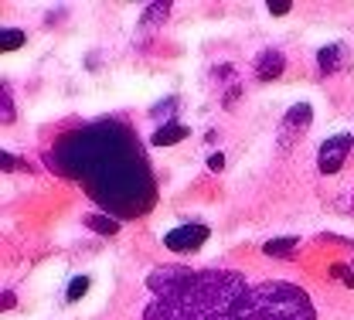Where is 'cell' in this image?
Returning a JSON list of instances; mask_svg holds the SVG:
<instances>
[{"instance_id":"1","label":"cell","mask_w":354,"mask_h":320,"mask_svg":"<svg viewBox=\"0 0 354 320\" xmlns=\"http://www.w3.org/2000/svg\"><path fill=\"white\" fill-rule=\"evenodd\" d=\"M143 320H317L310 297L283 279L252 283L232 270H153Z\"/></svg>"},{"instance_id":"2","label":"cell","mask_w":354,"mask_h":320,"mask_svg":"<svg viewBox=\"0 0 354 320\" xmlns=\"http://www.w3.org/2000/svg\"><path fill=\"white\" fill-rule=\"evenodd\" d=\"M48 167L86 187V194L116 218H140L157 201L150 160L120 120H99L55 143L44 153Z\"/></svg>"},{"instance_id":"3","label":"cell","mask_w":354,"mask_h":320,"mask_svg":"<svg viewBox=\"0 0 354 320\" xmlns=\"http://www.w3.org/2000/svg\"><path fill=\"white\" fill-rule=\"evenodd\" d=\"M351 147H354V137H348V133H337V137L324 140V143H320V153H317L320 174H337V171L344 167Z\"/></svg>"},{"instance_id":"4","label":"cell","mask_w":354,"mask_h":320,"mask_svg":"<svg viewBox=\"0 0 354 320\" xmlns=\"http://www.w3.org/2000/svg\"><path fill=\"white\" fill-rule=\"evenodd\" d=\"M208 235L212 229L208 225H198V222H191V225H177L164 235V245L171 249V252H198L205 242H208Z\"/></svg>"},{"instance_id":"5","label":"cell","mask_w":354,"mask_h":320,"mask_svg":"<svg viewBox=\"0 0 354 320\" xmlns=\"http://www.w3.org/2000/svg\"><path fill=\"white\" fill-rule=\"evenodd\" d=\"M310 120H313V109H310V102H300V106H293V109L286 113V120H283V140L297 137V133H307Z\"/></svg>"},{"instance_id":"6","label":"cell","mask_w":354,"mask_h":320,"mask_svg":"<svg viewBox=\"0 0 354 320\" xmlns=\"http://www.w3.org/2000/svg\"><path fill=\"white\" fill-rule=\"evenodd\" d=\"M283 68H286V58L279 55V51H263L259 55V62H256V75L269 82V79H279L283 75Z\"/></svg>"},{"instance_id":"7","label":"cell","mask_w":354,"mask_h":320,"mask_svg":"<svg viewBox=\"0 0 354 320\" xmlns=\"http://www.w3.org/2000/svg\"><path fill=\"white\" fill-rule=\"evenodd\" d=\"M317 62H320V72H337V68H344V62H348V48L344 45H327L320 48V55H317Z\"/></svg>"},{"instance_id":"8","label":"cell","mask_w":354,"mask_h":320,"mask_svg":"<svg viewBox=\"0 0 354 320\" xmlns=\"http://www.w3.org/2000/svg\"><path fill=\"white\" fill-rule=\"evenodd\" d=\"M191 137V130L184 126V123H164L157 133H153V143L157 147H174V143H180V140Z\"/></svg>"},{"instance_id":"9","label":"cell","mask_w":354,"mask_h":320,"mask_svg":"<svg viewBox=\"0 0 354 320\" xmlns=\"http://www.w3.org/2000/svg\"><path fill=\"white\" fill-rule=\"evenodd\" d=\"M300 245V238H293V235H286V238H269L263 245L266 256H276V259H286V256H293V249Z\"/></svg>"},{"instance_id":"10","label":"cell","mask_w":354,"mask_h":320,"mask_svg":"<svg viewBox=\"0 0 354 320\" xmlns=\"http://www.w3.org/2000/svg\"><path fill=\"white\" fill-rule=\"evenodd\" d=\"M86 225L92 232H99V235H116V232H120V225H116L113 215H88Z\"/></svg>"},{"instance_id":"11","label":"cell","mask_w":354,"mask_h":320,"mask_svg":"<svg viewBox=\"0 0 354 320\" xmlns=\"http://www.w3.org/2000/svg\"><path fill=\"white\" fill-rule=\"evenodd\" d=\"M24 41H28V35H24V31H17V28L0 31V51H17Z\"/></svg>"},{"instance_id":"12","label":"cell","mask_w":354,"mask_h":320,"mask_svg":"<svg viewBox=\"0 0 354 320\" xmlns=\"http://www.w3.org/2000/svg\"><path fill=\"white\" fill-rule=\"evenodd\" d=\"M167 14H171V3H147L143 24H157V21H167Z\"/></svg>"},{"instance_id":"13","label":"cell","mask_w":354,"mask_h":320,"mask_svg":"<svg viewBox=\"0 0 354 320\" xmlns=\"http://www.w3.org/2000/svg\"><path fill=\"white\" fill-rule=\"evenodd\" d=\"M88 293V276H75L72 283H68V293H65V300L68 303H75L79 297H86Z\"/></svg>"},{"instance_id":"14","label":"cell","mask_w":354,"mask_h":320,"mask_svg":"<svg viewBox=\"0 0 354 320\" xmlns=\"http://www.w3.org/2000/svg\"><path fill=\"white\" fill-rule=\"evenodd\" d=\"M0 120L14 123V102H10V92L7 89H0Z\"/></svg>"},{"instance_id":"15","label":"cell","mask_w":354,"mask_h":320,"mask_svg":"<svg viewBox=\"0 0 354 320\" xmlns=\"http://www.w3.org/2000/svg\"><path fill=\"white\" fill-rule=\"evenodd\" d=\"M266 7H269V14H276V17H283V14H290V7H293V3H290V0H269Z\"/></svg>"},{"instance_id":"16","label":"cell","mask_w":354,"mask_h":320,"mask_svg":"<svg viewBox=\"0 0 354 320\" xmlns=\"http://www.w3.org/2000/svg\"><path fill=\"white\" fill-rule=\"evenodd\" d=\"M334 273H337V276H348L344 283H348V286H354V266H351V270H348V266H334Z\"/></svg>"},{"instance_id":"17","label":"cell","mask_w":354,"mask_h":320,"mask_svg":"<svg viewBox=\"0 0 354 320\" xmlns=\"http://www.w3.org/2000/svg\"><path fill=\"white\" fill-rule=\"evenodd\" d=\"M208 167H212V171H221V167H225V157H221V153H212V157H208Z\"/></svg>"},{"instance_id":"18","label":"cell","mask_w":354,"mask_h":320,"mask_svg":"<svg viewBox=\"0 0 354 320\" xmlns=\"http://www.w3.org/2000/svg\"><path fill=\"white\" fill-rule=\"evenodd\" d=\"M14 164H17V160H14V157H10V153H0V167H3V171H10V167H14Z\"/></svg>"}]
</instances>
